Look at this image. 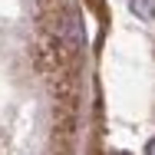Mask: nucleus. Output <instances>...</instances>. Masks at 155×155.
<instances>
[{
	"instance_id": "nucleus-1",
	"label": "nucleus",
	"mask_w": 155,
	"mask_h": 155,
	"mask_svg": "<svg viewBox=\"0 0 155 155\" xmlns=\"http://www.w3.org/2000/svg\"><path fill=\"white\" fill-rule=\"evenodd\" d=\"M132 13L145 23H155V0H132Z\"/></svg>"
},
{
	"instance_id": "nucleus-2",
	"label": "nucleus",
	"mask_w": 155,
	"mask_h": 155,
	"mask_svg": "<svg viewBox=\"0 0 155 155\" xmlns=\"http://www.w3.org/2000/svg\"><path fill=\"white\" fill-rule=\"evenodd\" d=\"M116 155H125V152H116Z\"/></svg>"
}]
</instances>
